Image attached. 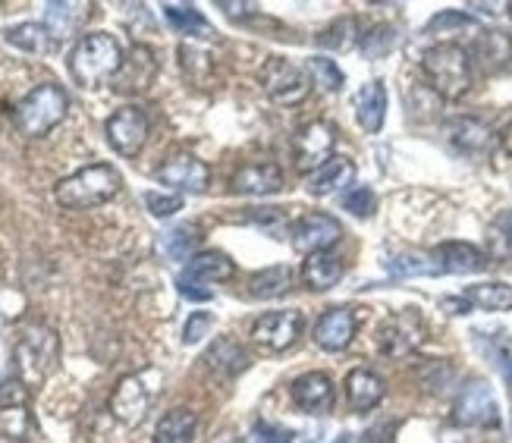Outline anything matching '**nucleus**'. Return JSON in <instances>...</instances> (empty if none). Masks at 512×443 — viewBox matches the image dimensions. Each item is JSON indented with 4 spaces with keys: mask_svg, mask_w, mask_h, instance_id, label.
I'll use <instances>...</instances> for the list:
<instances>
[{
    "mask_svg": "<svg viewBox=\"0 0 512 443\" xmlns=\"http://www.w3.org/2000/svg\"><path fill=\"white\" fill-rule=\"evenodd\" d=\"M500 371H503V378L512 384V340L503 343V349H500Z\"/></svg>",
    "mask_w": 512,
    "mask_h": 443,
    "instance_id": "de8ad7c7",
    "label": "nucleus"
},
{
    "mask_svg": "<svg viewBox=\"0 0 512 443\" xmlns=\"http://www.w3.org/2000/svg\"><path fill=\"white\" fill-rule=\"evenodd\" d=\"M145 208L151 211V217H173L183 208V195L176 192H145Z\"/></svg>",
    "mask_w": 512,
    "mask_h": 443,
    "instance_id": "37998d69",
    "label": "nucleus"
},
{
    "mask_svg": "<svg viewBox=\"0 0 512 443\" xmlns=\"http://www.w3.org/2000/svg\"><path fill=\"white\" fill-rule=\"evenodd\" d=\"M289 239H293V249L302 255H315V252H330L337 242L343 239V224L330 214H305L299 217L293 227H289Z\"/></svg>",
    "mask_w": 512,
    "mask_h": 443,
    "instance_id": "f8f14e48",
    "label": "nucleus"
},
{
    "mask_svg": "<svg viewBox=\"0 0 512 443\" xmlns=\"http://www.w3.org/2000/svg\"><path fill=\"white\" fill-rule=\"evenodd\" d=\"M7 41L26 54L51 51V32H48V26H41V22H19V26L7 29Z\"/></svg>",
    "mask_w": 512,
    "mask_h": 443,
    "instance_id": "2f4dec72",
    "label": "nucleus"
},
{
    "mask_svg": "<svg viewBox=\"0 0 512 443\" xmlns=\"http://www.w3.org/2000/svg\"><path fill=\"white\" fill-rule=\"evenodd\" d=\"M425 340V318H421L415 308H403V312L390 315L381 330H377V346L387 359H403Z\"/></svg>",
    "mask_w": 512,
    "mask_h": 443,
    "instance_id": "6e6552de",
    "label": "nucleus"
},
{
    "mask_svg": "<svg viewBox=\"0 0 512 443\" xmlns=\"http://www.w3.org/2000/svg\"><path fill=\"white\" fill-rule=\"evenodd\" d=\"M88 16V4H48L44 13V26H48L51 38H66L79 29V22Z\"/></svg>",
    "mask_w": 512,
    "mask_h": 443,
    "instance_id": "473e14b6",
    "label": "nucleus"
},
{
    "mask_svg": "<svg viewBox=\"0 0 512 443\" xmlns=\"http://www.w3.org/2000/svg\"><path fill=\"white\" fill-rule=\"evenodd\" d=\"M343 208L355 217H371L374 208H377V198L368 186H352L346 195H343Z\"/></svg>",
    "mask_w": 512,
    "mask_h": 443,
    "instance_id": "79ce46f5",
    "label": "nucleus"
},
{
    "mask_svg": "<svg viewBox=\"0 0 512 443\" xmlns=\"http://www.w3.org/2000/svg\"><path fill=\"white\" fill-rule=\"evenodd\" d=\"M148 66H154L151 51L136 48L129 60H123V70L117 73L114 88H120V92H139V88H148V82L154 79V70H148Z\"/></svg>",
    "mask_w": 512,
    "mask_h": 443,
    "instance_id": "c756f323",
    "label": "nucleus"
},
{
    "mask_svg": "<svg viewBox=\"0 0 512 443\" xmlns=\"http://www.w3.org/2000/svg\"><path fill=\"white\" fill-rule=\"evenodd\" d=\"M198 239H202V236H198V230L192 224H183V227H173V230L164 233L161 249L173 261H189L192 258V249L198 246Z\"/></svg>",
    "mask_w": 512,
    "mask_h": 443,
    "instance_id": "e433bc0d",
    "label": "nucleus"
},
{
    "mask_svg": "<svg viewBox=\"0 0 512 443\" xmlns=\"http://www.w3.org/2000/svg\"><path fill=\"white\" fill-rule=\"evenodd\" d=\"M123 186V176L117 173V167L110 164H88L82 170H76L73 176H66L54 186V198L60 208L70 211H88L98 208L104 202H110Z\"/></svg>",
    "mask_w": 512,
    "mask_h": 443,
    "instance_id": "20e7f679",
    "label": "nucleus"
},
{
    "mask_svg": "<svg viewBox=\"0 0 512 443\" xmlns=\"http://www.w3.org/2000/svg\"><path fill=\"white\" fill-rule=\"evenodd\" d=\"M443 132H447V142L459 154H465V158H478V154H484L494 142V132L487 129V123H481L475 117H456L443 126Z\"/></svg>",
    "mask_w": 512,
    "mask_h": 443,
    "instance_id": "6ab92c4d",
    "label": "nucleus"
},
{
    "mask_svg": "<svg viewBox=\"0 0 512 443\" xmlns=\"http://www.w3.org/2000/svg\"><path fill=\"white\" fill-rule=\"evenodd\" d=\"M500 142H503V151L509 154V158H512V123L503 129V136H500Z\"/></svg>",
    "mask_w": 512,
    "mask_h": 443,
    "instance_id": "09e8293b",
    "label": "nucleus"
},
{
    "mask_svg": "<svg viewBox=\"0 0 512 443\" xmlns=\"http://www.w3.org/2000/svg\"><path fill=\"white\" fill-rule=\"evenodd\" d=\"M421 73L440 98L459 101L472 88V57L453 41H440L421 57Z\"/></svg>",
    "mask_w": 512,
    "mask_h": 443,
    "instance_id": "7ed1b4c3",
    "label": "nucleus"
},
{
    "mask_svg": "<svg viewBox=\"0 0 512 443\" xmlns=\"http://www.w3.org/2000/svg\"><path fill=\"white\" fill-rule=\"evenodd\" d=\"M475 57L487 73H500L512 63V38L506 32H481L475 41Z\"/></svg>",
    "mask_w": 512,
    "mask_h": 443,
    "instance_id": "a878e982",
    "label": "nucleus"
},
{
    "mask_svg": "<svg viewBox=\"0 0 512 443\" xmlns=\"http://www.w3.org/2000/svg\"><path fill=\"white\" fill-rule=\"evenodd\" d=\"M478 29V22L469 13H459V10H443L428 22V35L437 38H453V35H469Z\"/></svg>",
    "mask_w": 512,
    "mask_h": 443,
    "instance_id": "f704fd0d",
    "label": "nucleus"
},
{
    "mask_svg": "<svg viewBox=\"0 0 512 443\" xmlns=\"http://www.w3.org/2000/svg\"><path fill=\"white\" fill-rule=\"evenodd\" d=\"M509 16H512V4H509Z\"/></svg>",
    "mask_w": 512,
    "mask_h": 443,
    "instance_id": "8fccbe9b",
    "label": "nucleus"
},
{
    "mask_svg": "<svg viewBox=\"0 0 512 443\" xmlns=\"http://www.w3.org/2000/svg\"><path fill=\"white\" fill-rule=\"evenodd\" d=\"M355 120L365 132H381L387 120V88L381 79H371L355 92Z\"/></svg>",
    "mask_w": 512,
    "mask_h": 443,
    "instance_id": "4be33fe9",
    "label": "nucleus"
},
{
    "mask_svg": "<svg viewBox=\"0 0 512 443\" xmlns=\"http://www.w3.org/2000/svg\"><path fill=\"white\" fill-rule=\"evenodd\" d=\"M180 293L186 299H198V302L211 299V290H202V283H192V280H183V277H180Z\"/></svg>",
    "mask_w": 512,
    "mask_h": 443,
    "instance_id": "49530a36",
    "label": "nucleus"
},
{
    "mask_svg": "<svg viewBox=\"0 0 512 443\" xmlns=\"http://www.w3.org/2000/svg\"><path fill=\"white\" fill-rule=\"evenodd\" d=\"M255 440H258V443H289V440H293V434H289L286 428L258 422V425H255Z\"/></svg>",
    "mask_w": 512,
    "mask_h": 443,
    "instance_id": "a18cd8bd",
    "label": "nucleus"
},
{
    "mask_svg": "<svg viewBox=\"0 0 512 443\" xmlns=\"http://www.w3.org/2000/svg\"><path fill=\"white\" fill-rule=\"evenodd\" d=\"M148 129H151V126H148L145 110L136 107V104L120 107L117 114L107 120V126H104L110 148H114L117 154H123V158H136V154L145 148V142H148Z\"/></svg>",
    "mask_w": 512,
    "mask_h": 443,
    "instance_id": "9d476101",
    "label": "nucleus"
},
{
    "mask_svg": "<svg viewBox=\"0 0 512 443\" xmlns=\"http://www.w3.org/2000/svg\"><path fill=\"white\" fill-rule=\"evenodd\" d=\"M305 73L311 76V82H315L318 88H324V92H340V88L346 85L343 70L337 66V60H330V57H311L305 63Z\"/></svg>",
    "mask_w": 512,
    "mask_h": 443,
    "instance_id": "4c0bfd02",
    "label": "nucleus"
},
{
    "mask_svg": "<svg viewBox=\"0 0 512 443\" xmlns=\"http://www.w3.org/2000/svg\"><path fill=\"white\" fill-rule=\"evenodd\" d=\"M355 41H362V35H359V22H355L352 16L337 19L333 26H327L318 35V44L321 48H330V51H349Z\"/></svg>",
    "mask_w": 512,
    "mask_h": 443,
    "instance_id": "c9c22d12",
    "label": "nucleus"
},
{
    "mask_svg": "<svg viewBox=\"0 0 512 443\" xmlns=\"http://www.w3.org/2000/svg\"><path fill=\"white\" fill-rule=\"evenodd\" d=\"M359 321H355L352 308H327L315 324V343L327 352H340L352 343Z\"/></svg>",
    "mask_w": 512,
    "mask_h": 443,
    "instance_id": "f3484780",
    "label": "nucleus"
},
{
    "mask_svg": "<svg viewBox=\"0 0 512 443\" xmlns=\"http://www.w3.org/2000/svg\"><path fill=\"white\" fill-rule=\"evenodd\" d=\"M343 258H337L333 252H315V255H305V264H302V280L308 290L315 293H324V290H333L340 280H343Z\"/></svg>",
    "mask_w": 512,
    "mask_h": 443,
    "instance_id": "5701e85b",
    "label": "nucleus"
},
{
    "mask_svg": "<svg viewBox=\"0 0 512 443\" xmlns=\"http://www.w3.org/2000/svg\"><path fill=\"white\" fill-rule=\"evenodd\" d=\"M195 428H198L195 412L186 406H176L161 418L158 428H154V443H192Z\"/></svg>",
    "mask_w": 512,
    "mask_h": 443,
    "instance_id": "bb28decb",
    "label": "nucleus"
},
{
    "mask_svg": "<svg viewBox=\"0 0 512 443\" xmlns=\"http://www.w3.org/2000/svg\"><path fill=\"white\" fill-rule=\"evenodd\" d=\"M387 396V384L384 378H377L368 368H352L346 374V403L352 412H371L381 406V400Z\"/></svg>",
    "mask_w": 512,
    "mask_h": 443,
    "instance_id": "aec40b11",
    "label": "nucleus"
},
{
    "mask_svg": "<svg viewBox=\"0 0 512 443\" xmlns=\"http://www.w3.org/2000/svg\"><path fill=\"white\" fill-rule=\"evenodd\" d=\"M60 359V337L48 324L32 321L19 330L13 346V371L22 387H41Z\"/></svg>",
    "mask_w": 512,
    "mask_h": 443,
    "instance_id": "f257e3e1",
    "label": "nucleus"
},
{
    "mask_svg": "<svg viewBox=\"0 0 512 443\" xmlns=\"http://www.w3.org/2000/svg\"><path fill=\"white\" fill-rule=\"evenodd\" d=\"M22 384L0 387V437L7 440H29L32 437V412L26 406V393L16 390Z\"/></svg>",
    "mask_w": 512,
    "mask_h": 443,
    "instance_id": "dca6fc26",
    "label": "nucleus"
},
{
    "mask_svg": "<svg viewBox=\"0 0 512 443\" xmlns=\"http://www.w3.org/2000/svg\"><path fill=\"white\" fill-rule=\"evenodd\" d=\"M289 393H293V403L308 415H327L333 409V400H337L333 381L324 371L299 374V378L293 381V387H289Z\"/></svg>",
    "mask_w": 512,
    "mask_h": 443,
    "instance_id": "2eb2a0df",
    "label": "nucleus"
},
{
    "mask_svg": "<svg viewBox=\"0 0 512 443\" xmlns=\"http://www.w3.org/2000/svg\"><path fill=\"white\" fill-rule=\"evenodd\" d=\"M158 183L176 189V192H192L202 195L211 186V170L205 161H198L189 151H173L170 158H164V164L158 167Z\"/></svg>",
    "mask_w": 512,
    "mask_h": 443,
    "instance_id": "ddd939ff",
    "label": "nucleus"
},
{
    "mask_svg": "<svg viewBox=\"0 0 512 443\" xmlns=\"http://www.w3.org/2000/svg\"><path fill=\"white\" fill-rule=\"evenodd\" d=\"M487 255L506 261L512 258V211H503L491 227H487Z\"/></svg>",
    "mask_w": 512,
    "mask_h": 443,
    "instance_id": "58836bf2",
    "label": "nucleus"
},
{
    "mask_svg": "<svg viewBox=\"0 0 512 443\" xmlns=\"http://www.w3.org/2000/svg\"><path fill=\"white\" fill-rule=\"evenodd\" d=\"M205 362L217 371H224V374H239L242 368L249 365V356H246V349L236 346L233 340H217L211 349H208V356Z\"/></svg>",
    "mask_w": 512,
    "mask_h": 443,
    "instance_id": "72a5a7b5",
    "label": "nucleus"
},
{
    "mask_svg": "<svg viewBox=\"0 0 512 443\" xmlns=\"http://www.w3.org/2000/svg\"><path fill=\"white\" fill-rule=\"evenodd\" d=\"M453 418L459 425H469V428H497L500 425V409H497L494 390L487 387V381H469L459 390Z\"/></svg>",
    "mask_w": 512,
    "mask_h": 443,
    "instance_id": "9b49d317",
    "label": "nucleus"
},
{
    "mask_svg": "<svg viewBox=\"0 0 512 443\" xmlns=\"http://www.w3.org/2000/svg\"><path fill=\"white\" fill-rule=\"evenodd\" d=\"M233 192L236 195H252V198H264V195H277L283 189V173L277 164H246L242 170H236L233 176Z\"/></svg>",
    "mask_w": 512,
    "mask_h": 443,
    "instance_id": "412c9836",
    "label": "nucleus"
},
{
    "mask_svg": "<svg viewBox=\"0 0 512 443\" xmlns=\"http://www.w3.org/2000/svg\"><path fill=\"white\" fill-rule=\"evenodd\" d=\"M440 274H478L487 268V255L472 242H443L431 252Z\"/></svg>",
    "mask_w": 512,
    "mask_h": 443,
    "instance_id": "a211bd4d",
    "label": "nucleus"
},
{
    "mask_svg": "<svg viewBox=\"0 0 512 443\" xmlns=\"http://www.w3.org/2000/svg\"><path fill=\"white\" fill-rule=\"evenodd\" d=\"M352 176H355V164L349 158H333L308 176V195H315V198H327L333 192H340L343 186L352 183Z\"/></svg>",
    "mask_w": 512,
    "mask_h": 443,
    "instance_id": "393cba45",
    "label": "nucleus"
},
{
    "mask_svg": "<svg viewBox=\"0 0 512 443\" xmlns=\"http://www.w3.org/2000/svg\"><path fill=\"white\" fill-rule=\"evenodd\" d=\"M396 48V29L393 26H374L362 35V51L368 60L387 57Z\"/></svg>",
    "mask_w": 512,
    "mask_h": 443,
    "instance_id": "a19ab883",
    "label": "nucleus"
},
{
    "mask_svg": "<svg viewBox=\"0 0 512 443\" xmlns=\"http://www.w3.org/2000/svg\"><path fill=\"white\" fill-rule=\"evenodd\" d=\"M148 409H151V390L145 387L142 374H129V378H123L117 384L114 396H110V412H114V418L126 428L142 425Z\"/></svg>",
    "mask_w": 512,
    "mask_h": 443,
    "instance_id": "4468645a",
    "label": "nucleus"
},
{
    "mask_svg": "<svg viewBox=\"0 0 512 443\" xmlns=\"http://www.w3.org/2000/svg\"><path fill=\"white\" fill-rule=\"evenodd\" d=\"M302 324H305L302 312H296V308L264 312L252 324V343L261 352H267V356H277V352H286L289 346H296V340L302 334Z\"/></svg>",
    "mask_w": 512,
    "mask_h": 443,
    "instance_id": "0eeeda50",
    "label": "nucleus"
},
{
    "mask_svg": "<svg viewBox=\"0 0 512 443\" xmlns=\"http://www.w3.org/2000/svg\"><path fill=\"white\" fill-rule=\"evenodd\" d=\"M66 110H70V98L60 85L44 82L35 85L32 92L22 98L13 110V123L26 139H44L51 129H57L66 120Z\"/></svg>",
    "mask_w": 512,
    "mask_h": 443,
    "instance_id": "39448f33",
    "label": "nucleus"
},
{
    "mask_svg": "<svg viewBox=\"0 0 512 443\" xmlns=\"http://www.w3.org/2000/svg\"><path fill=\"white\" fill-rule=\"evenodd\" d=\"M293 283H296L293 268H286V264H274V268H264L249 280V293L255 299H280V296H286L289 290H293Z\"/></svg>",
    "mask_w": 512,
    "mask_h": 443,
    "instance_id": "cd10ccee",
    "label": "nucleus"
},
{
    "mask_svg": "<svg viewBox=\"0 0 512 443\" xmlns=\"http://www.w3.org/2000/svg\"><path fill=\"white\" fill-rule=\"evenodd\" d=\"M469 308H481V312H512V286L509 283H478L462 293Z\"/></svg>",
    "mask_w": 512,
    "mask_h": 443,
    "instance_id": "c85d7f7f",
    "label": "nucleus"
},
{
    "mask_svg": "<svg viewBox=\"0 0 512 443\" xmlns=\"http://www.w3.org/2000/svg\"><path fill=\"white\" fill-rule=\"evenodd\" d=\"M333 148H337V129L324 120L308 123L296 132L293 139V158H296V170L311 176L315 170H321L330 158Z\"/></svg>",
    "mask_w": 512,
    "mask_h": 443,
    "instance_id": "1a4fd4ad",
    "label": "nucleus"
},
{
    "mask_svg": "<svg viewBox=\"0 0 512 443\" xmlns=\"http://www.w3.org/2000/svg\"><path fill=\"white\" fill-rule=\"evenodd\" d=\"M236 274V264L230 261V255L224 252H198L189 258L186 271H183V280H192V283H224Z\"/></svg>",
    "mask_w": 512,
    "mask_h": 443,
    "instance_id": "b1692460",
    "label": "nucleus"
},
{
    "mask_svg": "<svg viewBox=\"0 0 512 443\" xmlns=\"http://www.w3.org/2000/svg\"><path fill=\"white\" fill-rule=\"evenodd\" d=\"M211 324H214V318L208 312H192V318L186 321V330H183V340L186 343H198L211 330Z\"/></svg>",
    "mask_w": 512,
    "mask_h": 443,
    "instance_id": "c03bdc74",
    "label": "nucleus"
},
{
    "mask_svg": "<svg viewBox=\"0 0 512 443\" xmlns=\"http://www.w3.org/2000/svg\"><path fill=\"white\" fill-rule=\"evenodd\" d=\"M387 268H390V274H396V277H434V274H440L431 255H415V252L396 255V258L387 264Z\"/></svg>",
    "mask_w": 512,
    "mask_h": 443,
    "instance_id": "ea45409f",
    "label": "nucleus"
},
{
    "mask_svg": "<svg viewBox=\"0 0 512 443\" xmlns=\"http://www.w3.org/2000/svg\"><path fill=\"white\" fill-rule=\"evenodd\" d=\"M164 19L180 35H192V38H211L214 35L211 22L189 4H164Z\"/></svg>",
    "mask_w": 512,
    "mask_h": 443,
    "instance_id": "7c9ffc66",
    "label": "nucleus"
},
{
    "mask_svg": "<svg viewBox=\"0 0 512 443\" xmlns=\"http://www.w3.org/2000/svg\"><path fill=\"white\" fill-rule=\"evenodd\" d=\"M261 88L267 92V98L277 104H302L311 92V79L305 70L293 66L286 57H271L261 66Z\"/></svg>",
    "mask_w": 512,
    "mask_h": 443,
    "instance_id": "423d86ee",
    "label": "nucleus"
},
{
    "mask_svg": "<svg viewBox=\"0 0 512 443\" xmlns=\"http://www.w3.org/2000/svg\"><path fill=\"white\" fill-rule=\"evenodd\" d=\"M123 48L110 32H88L76 41L70 51V76L82 88H98L104 82H114L123 70Z\"/></svg>",
    "mask_w": 512,
    "mask_h": 443,
    "instance_id": "f03ea898",
    "label": "nucleus"
}]
</instances>
